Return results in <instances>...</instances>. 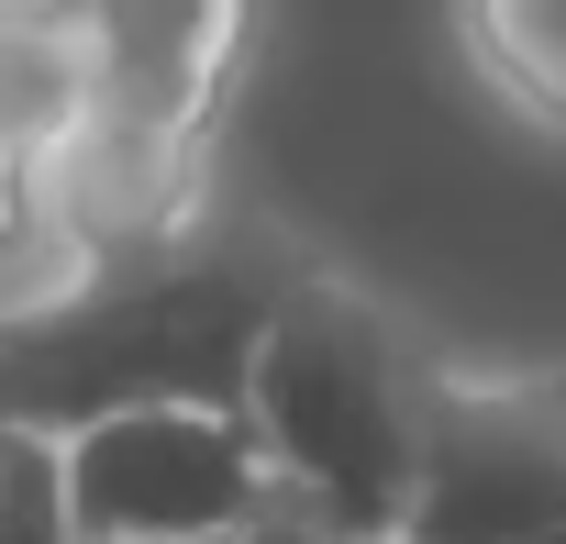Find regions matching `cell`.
<instances>
[{"instance_id":"5b68a950","label":"cell","mask_w":566,"mask_h":544,"mask_svg":"<svg viewBox=\"0 0 566 544\" xmlns=\"http://www.w3.org/2000/svg\"><path fill=\"white\" fill-rule=\"evenodd\" d=\"M455 45L500 112L566 134V0H455Z\"/></svg>"},{"instance_id":"52a82bcc","label":"cell","mask_w":566,"mask_h":544,"mask_svg":"<svg viewBox=\"0 0 566 544\" xmlns=\"http://www.w3.org/2000/svg\"><path fill=\"white\" fill-rule=\"evenodd\" d=\"M90 0H0V67H67Z\"/></svg>"},{"instance_id":"7a4b0ae2","label":"cell","mask_w":566,"mask_h":544,"mask_svg":"<svg viewBox=\"0 0 566 544\" xmlns=\"http://www.w3.org/2000/svg\"><path fill=\"white\" fill-rule=\"evenodd\" d=\"M433 356L334 266H290L244 345V433L277 478V511L334 544H400L433 433Z\"/></svg>"},{"instance_id":"277c9868","label":"cell","mask_w":566,"mask_h":544,"mask_svg":"<svg viewBox=\"0 0 566 544\" xmlns=\"http://www.w3.org/2000/svg\"><path fill=\"white\" fill-rule=\"evenodd\" d=\"M566 533V367L433 378L422 489L400 544H544Z\"/></svg>"},{"instance_id":"9c48e42d","label":"cell","mask_w":566,"mask_h":544,"mask_svg":"<svg viewBox=\"0 0 566 544\" xmlns=\"http://www.w3.org/2000/svg\"><path fill=\"white\" fill-rule=\"evenodd\" d=\"M244 544H334V533H312V522H290V511H277L266 533H244Z\"/></svg>"},{"instance_id":"3957f363","label":"cell","mask_w":566,"mask_h":544,"mask_svg":"<svg viewBox=\"0 0 566 544\" xmlns=\"http://www.w3.org/2000/svg\"><path fill=\"white\" fill-rule=\"evenodd\" d=\"M78 544H244L277 522V478L233 400H123L56 433Z\"/></svg>"},{"instance_id":"6da1fadb","label":"cell","mask_w":566,"mask_h":544,"mask_svg":"<svg viewBox=\"0 0 566 544\" xmlns=\"http://www.w3.org/2000/svg\"><path fill=\"white\" fill-rule=\"evenodd\" d=\"M244 45L255 0H90L67 112L45 134V211L101 279L200 233L211 123L244 79Z\"/></svg>"},{"instance_id":"30bf717a","label":"cell","mask_w":566,"mask_h":544,"mask_svg":"<svg viewBox=\"0 0 566 544\" xmlns=\"http://www.w3.org/2000/svg\"><path fill=\"white\" fill-rule=\"evenodd\" d=\"M544 544H566V533H544Z\"/></svg>"},{"instance_id":"ba28073f","label":"cell","mask_w":566,"mask_h":544,"mask_svg":"<svg viewBox=\"0 0 566 544\" xmlns=\"http://www.w3.org/2000/svg\"><path fill=\"white\" fill-rule=\"evenodd\" d=\"M34 222H45V145L0 112V255H12Z\"/></svg>"},{"instance_id":"8992f818","label":"cell","mask_w":566,"mask_h":544,"mask_svg":"<svg viewBox=\"0 0 566 544\" xmlns=\"http://www.w3.org/2000/svg\"><path fill=\"white\" fill-rule=\"evenodd\" d=\"M0 544H78L67 456L45 422H12V411H0Z\"/></svg>"}]
</instances>
